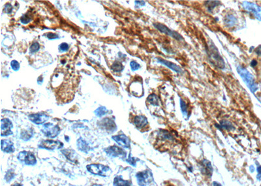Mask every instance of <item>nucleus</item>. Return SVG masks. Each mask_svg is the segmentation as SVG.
<instances>
[{
	"instance_id": "obj_1",
	"label": "nucleus",
	"mask_w": 261,
	"mask_h": 186,
	"mask_svg": "<svg viewBox=\"0 0 261 186\" xmlns=\"http://www.w3.org/2000/svg\"><path fill=\"white\" fill-rule=\"evenodd\" d=\"M208 56L210 62L214 66L221 69H223L225 67V63L224 59L219 54L218 49L214 44H210L206 48Z\"/></svg>"
},
{
	"instance_id": "obj_2",
	"label": "nucleus",
	"mask_w": 261,
	"mask_h": 186,
	"mask_svg": "<svg viewBox=\"0 0 261 186\" xmlns=\"http://www.w3.org/2000/svg\"><path fill=\"white\" fill-rule=\"evenodd\" d=\"M237 71H238V74L240 75L241 78L243 79L244 82L246 84L250 91L254 94L258 90V86L257 84L255 82L253 76L243 66H238L237 67Z\"/></svg>"
},
{
	"instance_id": "obj_3",
	"label": "nucleus",
	"mask_w": 261,
	"mask_h": 186,
	"mask_svg": "<svg viewBox=\"0 0 261 186\" xmlns=\"http://www.w3.org/2000/svg\"><path fill=\"white\" fill-rule=\"evenodd\" d=\"M88 171L95 175H99L101 176H107L111 173V170L108 166L103 165H90L87 166Z\"/></svg>"
},
{
	"instance_id": "obj_4",
	"label": "nucleus",
	"mask_w": 261,
	"mask_h": 186,
	"mask_svg": "<svg viewBox=\"0 0 261 186\" xmlns=\"http://www.w3.org/2000/svg\"><path fill=\"white\" fill-rule=\"evenodd\" d=\"M154 26L156 29H158L160 32L168 36H170L171 37L175 39L176 40H177V41H183V37L180 34H178V32L171 30L170 28H168L167 26L164 25L163 24L155 23Z\"/></svg>"
},
{
	"instance_id": "obj_5",
	"label": "nucleus",
	"mask_w": 261,
	"mask_h": 186,
	"mask_svg": "<svg viewBox=\"0 0 261 186\" xmlns=\"http://www.w3.org/2000/svg\"><path fill=\"white\" fill-rule=\"evenodd\" d=\"M136 180L140 186H146L153 181V175L150 171H144L136 174Z\"/></svg>"
},
{
	"instance_id": "obj_6",
	"label": "nucleus",
	"mask_w": 261,
	"mask_h": 186,
	"mask_svg": "<svg viewBox=\"0 0 261 186\" xmlns=\"http://www.w3.org/2000/svg\"><path fill=\"white\" fill-rule=\"evenodd\" d=\"M41 131L46 136L50 137V138H54L59 135L60 129L57 125L49 123L44 125Z\"/></svg>"
},
{
	"instance_id": "obj_7",
	"label": "nucleus",
	"mask_w": 261,
	"mask_h": 186,
	"mask_svg": "<svg viewBox=\"0 0 261 186\" xmlns=\"http://www.w3.org/2000/svg\"><path fill=\"white\" fill-rule=\"evenodd\" d=\"M18 159L27 165H34L37 163V160L33 153L30 152L23 151L19 153Z\"/></svg>"
},
{
	"instance_id": "obj_8",
	"label": "nucleus",
	"mask_w": 261,
	"mask_h": 186,
	"mask_svg": "<svg viewBox=\"0 0 261 186\" xmlns=\"http://www.w3.org/2000/svg\"><path fill=\"white\" fill-rule=\"evenodd\" d=\"M63 144L59 141L54 140H45L41 141V143L39 145V147L52 150V149L61 148L63 147Z\"/></svg>"
},
{
	"instance_id": "obj_9",
	"label": "nucleus",
	"mask_w": 261,
	"mask_h": 186,
	"mask_svg": "<svg viewBox=\"0 0 261 186\" xmlns=\"http://www.w3.org/2000/svg\"><path fill=\"white\" fill-rule=\"evenodd\" d=\"M242 5L243 8L246 10L251 12V13H253V14L255 16V17L258 20L261 21V8L257 6L254 3L244 2L242 3Z\"/></svg>"
},
{
	"instance_id": "obj_10",
	"label": "nucleus",
	"mask_w": 261,
	"mask_h": 186,
	"mask_svg": "<svg viewBox=\"0 0 261 186\" xmlns=\"http://www.w3.org/2000/svg\"><path fill=\"white\" fill-rule=\"evenodd\" d=\"M28 118L31 122L40 125L46 122L49 120V116L44 112H39L29 115Z\"/></svg>"
},
{
	"instance_id": "obj_11",
	"label": "nucleus",
	"mask_w": 261,
	"mask_h": 186,
	"mask_svg": "<svg viewBox=\"0 0 261 186\" xmlns=\"http://www.w3.org/2000/svg\"><path fill=\"white\" fill-rule=\"evenodd\" d=\"M105 152L107 153L108 156L111 157H126V152L116 146H110L105 149Z\"/></svg>"
},
{
	"instance_id": "obj_12",
	"label": "nucleus",
	"mask_w": 261,
	"mask_h": 186,
	"mask_svg": "<svg viewBox=\"0 0 261 186\" xmlns=\"http://www.w3.org/2000/svg\"><path fill=\"white\" fill-rule=\"evenodd\" d=\"M99 125L102 129H105L108 132H114L116 130V125L114 121L108 118L102 120L99 122Z\"/></svg>"
},
{
	"instance_id": "obj_13",
	"label": "nucleus",
	"mask_w": 261,
	"mask_h": 186,
	"mask_svg": "<svg viewBox=\"0 0 261 186\" xmlns=\"http://www.w3.org/2000/svg\"><path fill=\"white\" fill-rule=\"evenodd\" d=\"M13 128V124L11 121L8 118H4L2 120V136H8L13 134L11 129Z\"/></svg>"
},
{
	"instance_id": "obj_14",
	"label": "nucleus",
	"mask_w": 261,
	"mask_h": 186,
	"mask_svg": "<svg viewBox=\"0 0 261 186\" xmlns=\"http://www.w3.org/2000/svg\"><path fill=\"white\" fill-rule=\"evenodd\" d=\"M112 139H113V140H115L119 146H121L122 147L126 148H129L130 147V145H131L130 139L124 134H120V135L113 136H112Z\"/></svg>"
},
{
	"instance_id": "obj_15",
	"label": "nucleus",
	"mask_w": 261,
	"mask_h": 186,
	"mask_svg": "<svg viewBox=\"0 0 261 186\" xmlns=\"http://www.w3.org/2000/svg\"><path fill=\"white\" fill-rule=\"evenodd\" d=\"M157 59H158V62L159 63L164 65V66H167L168 68H170V69L175 71L176 72H177V73L182 74L183 72V70L182 69L181 67H179L178 66H177V65L174 63H172V62H169V61H167V60L161 58H157Z\"/></svg>"
},
{
	"instance_id": "obj_16",
	"label": "nucleus",
	"mask_w": 261,
	"mask_h": 186,
	"mask_svg": "<svg viewBox=\"0 0 261 186\" xmlns=\"http://www.w3.org/2000/svg\"><path fill=\"white\" fill-rule=\"evenodd\" d=\"M130 89L131 93L135 96L140 97L143 95L142 84L139 81H134L131 84Z\"/></svg>"
},
{
	"instance_id": "obj_17",
	"label": "nucleus",
	"mask_w": 261,
	"mask_h": 186,
	"mask_svg": "<svg viewBox=\"0 0 261 186\" xmlns=\"http://www.w3.org/2000/svg\"><path fill=\"white\" fill-rule=\"evenodd\" d=\"M133 123L136 127L138 129L145 128L148 125V120L144 116H136L133 118Z\"/></svg>"
},
{
	"instance_id": "obj_18",
	"label": "nucleus",
	"mask_w": 261,
	"mask_h": 186,
	"mask_svg": "<svg viewBox=\"0 0 261 186\" xmlns=\"http://www.w3.org/2000/svg\"><path fill=\"white\" fill-rule=\"evenodd\" d=\"M1 146L2 150L6 153H13L14 152V144L9 140H2Z\"/></svg>"
},
{
	"instance_id": "obj_19",
	"label": "nucleus",
	"mask_w": 261,
	"mask_h": 186,
	"mask_svg": "<svg viewBox=\"0 0 261 186\" xmlns=\"http://www.w3.org/2000/svg\"><path fill=\"white\" fill-rule=\"evenodd\" d=\"M224 23L227 27H232L234 26L237 23V18L233 14H227L224 18Z\"/></svg>"
},
{
	"instance_id": "obj_20",
	"label": "nucleus",
	"mask_w": 261,
	"mask_h": 186,
	"mask_svg": "<svg viewBox=\"0 0 261 186\" xmlns=\"http://www.w3.org/2000/svg\"><path fill=\"white\" fill-rule=\"evenodd\" d=\"M202 171L204 175L211 176L212 172V167L211 163L207 160H204L202 162Z\"/></svg>"
},
{
	"instance_id": "obj_21",
	"label": "nucleus",
	"mask_w": 261,
	"mask_h": 186,
	"mask_svg": "<svg viewBox=\"0 0 261 186\" xmlns=\"http://www.w3.org/2000/svg\"><path fill=\"white\" fill-rule=\"evenodd\" d=\"M77 147L80 149V151L84 152L85 153H87L89 151V145L86 142L85 140L82 139V138H80L77 140Z\"/></svg>"
},
{
	"instance_id": "obj_22",
	"label": "nucleus",
	"mask_w": 261,
	"mask_h": 186,
	"mask_svg": "<svg viewBox=\"0 0 261 186\" xmlns=\"http://www.w3.org/2000/svg\"><path fill=\"white\" fill-rule=\"evenodd\" d=\"M114 186H131L129 181L123 180L121 176H116L114 180Z\"/></svg>"
},
{
	"instance_id": "obj_23",
	"label": "nucleus",
	"mask_w": 261,
	"mask_h": 186,
	"mask_svg": "<svg viewBox=\"0 0 261 186\" xmlns=\"http://www.w3.org/2000/svg\"><path fill=\"white\" fill-rule=\"evenodd\" d=\"M147 102L153 105V106H159V97L155 94H150L147 98Z\"/></svg>"
},
{
	"instance_id": "obj_24",
	"label": "nucleus",
	"mask_w": 261,
	"mask_h": 186,
	"mask_svg": "<svg viewBox=\"0 0 261 186\" xmlns=\"http://www.w3.org/2000/svg\"><path fill=\"white\" fill-rule=\"evenodd\" d=\"M62 153L64 154L67 158L72 161H74L76 158V153L74 151L71 150V149H64L62 150Z\"/></svg>"
},
{
	"instance_id": "obj_25",
	"label": "nucleus",
	"mask_w": 261,
	"mask_h": 186,
	"mask_svg": "<svg viewBox=\"0 0 261 186\" xmlns=\"http://www.w3.org/2000/svg\"><path fill=\"white\" fill-rule=\"evenodd\" d=\"M220 125L221 127L224 129H227V130L228 131H231L232 129H234V127L232 125V124L228 122L227 120H221L220 122Z\"/></svg>"
},
{
	"instance_id": "obj_26",
	"label": "nucleus",
	"mask_w": 261,
	"mask_h": 186,
	"mask_svg": "<svg viewBox=\"0 0 261 186\" xmlns=\"http://www.w3.org/2000/svg\"><path fill=\"white\" fill-rule=\"evenodd\" d=\"M221 3L219 1H207L205 2V5L208 10L212 11L217 6L220 5Z\"/></svg>"
},
{
	"instance_id": "obj_27",
	"label": "nucleus",
	"mask_w": 261,
	"mask_h": 186,
	"mask_svg": "<svg viewBox=\"0 0 261 186\" xmlns=\"http://www.w3.org/2000/svg\"><path fill=\"white\" fill-rule=\"evenodd\" d=\"M123 66L119 62H116L111 66V69L114 72H121L123 69Z\"/></svg>"
},
{
	"instance_id": "obj_28",
	"label": "nucleus",
	"mask_w": 261,
	"mask_h": 186,
	"mask_svg": "<svg viewBox=\"0 0 261 186\" xmlns=\"http://www.w3.org/2000/svg\"><path fill=\"white\" fill-rule=\"evenodd\" d=\"M32 136H33V131H32V129H30V130H24L22 131L21 138L23 140H29L30 138H31Z\"/></svg>"
},
{
	"instance_id": "obj_29",
	"label": "nucleus",
	"mask_w": 261,
	"mask_h": 186,
	"mask_svg": "<svg viewBox=\"0 0 261 186\" xmlns=\"http://www.w3.org/2000/svg\"><path fill=\"white\" fill-rule=\"evenodd\" d=\"M107 112H108V110L105 107H99L97 110L95 111V115L98 117H101V116H104V114H106Z\"/></svg>"
},
{
	"instance_id": "obj_30",
	"label": "nucleus",
	"mask_w": 261,
	"mask_h": 186,
	"mask_svg": "<svg viewBox=\"0 0 261 186\" xmlns=\"http://www.w3.org/2000/svg\"><path fill=\"white\" fill-rule=\"evenodd\" d=\"M39 49H40L39 44L38 43H37V42L33 43V44H31L30 48V53H31V54L35 53V52H37Z\"/></svg>"
},
{
	"instance_id": "obj_31",
	"label": "nucleus",
	"mask_w": 261,
	"mask_h": 186,
	"mask_svg": "<svg viewBox=\"0 0 261 186\" xmlns=\"http://www.w3.org/2000/svg\"><path fill=\"white\" fill-rule=\"evenodd\" d=\"M180 107H181V110L183 114L186 115L187 114V107L186 102L182 99H180Z\"/></svg>"
},
{
	"instance_id": "obj_32",
	"label": "nucleus",
	"mask_w": 261,
	"mask_h": 186,
	"mask_svg": "<svg viewBox=\"0 0 261 186\" xmlns=\"http://www.w3.org/2000/svg\"><path fill=\"white\" fill-rule=\"evenodd\" d=\"M11 66L14 71H18L20 69V63L16 60H13L11 62Z\"/></svg>"
},
{
	"instance_id": "obj_33",
	"label": "nucleus",
	"mask_w": 261,
	"mask_h": 186,
	"mask_svg": "<svg viewBox=\"0 0 261 186\" xmlns=\"http://www.w3.org/2000/svg\"><path fill=\"white\" fill-rule=\"evenodd\" d=\"M14 176V172L13 171V170H9V171L7 172L5 178L7 181H9L10 180H11L13 178Z\"/></svg>"
},
{
	"instance_id": "obj_34",
	"label": "nucleus",
	"mask_w": 261,
	"mask_h": 186,
	"mask_svg": "<svg viewBox=\"0 0 261 186\" xmlns=\"http://www.w3.org/2000/svg\"><path fill=\"white\" fill-rule=\"evenodd\" d=\"M130 66H131V69L132 71H135L136 70L139 69L140 68V66L135 61H132L130 63Z\"/></svg>"
},
{
	"instance_id": "obj_35",
	"label": "nucleus",
	"mask_w": 261,
	"mask_h": 186,
	"mask_svg": "<svg viewBox=\"0 0 261 186\" xmlns=\"http://www.w3.org/2000/svg\"><path fill=\"white\" fill-rule=\"evenodd\" d=\"M21 22L22 24H26L29 23L31 21V17L27 14H26L24 15L23 17L21 18Z\"/></svg>"
},
{
	"instance_id": "obj_36",
	"label": "nucleus",
	"mask_w": 261,
	"mask_h": 186,
	"mask_svg": "<svg viewBox=\"0 0 261 186\" xmlns=\"http://www.w3.org/2000/svg\"><path fill=\"white\" fill-rule=\"evenodd\" d=\"M12 10H13V7L10 3H7L4 7V12H5L7 14H11Z\"/></svg>"
},
{
	"instance_id": "obj_37",
	"label": "nucleus",
	"mask_w": 261,
	"mask_h": 186,
	"mask_svg": "<svg viewBox=\"0 0 261 186\" xmlns=\"http://www.w3.org/2000/svg\"><path fill=\"white\" fill-rule=\"evenodd\" d=\"M59 49L62 52H65L69 49V45L66 43H63L60 44L59 46Z\"/></svg>"
},
{
	"instance_id": "obj_38",
	"label": "nucleus",
	"mask_w": 261,
	"mask_h": 186,
	"mask_svg": "<svg viewBox=\"0 0 261 186\" xmlns=\"http://www.w3.org/2000/svg\"><path fill=\"white\" fill-rule=\"evenodd\" d=\"M47 37H48V39L52 40V39H58L59 38V36L57 34H52V33H49V34H47Z\"/></svg>"
},
{
	"instance_id": "obj_39",
	"label": "nucleus",
	"mask_w": 261,
	"mask_h": 186,
	"mask_svg": "<svg viewBox=\"0 0 261 186\" xmlns=\"http://www.w3.org/2000/svg\"><path fill=\"white\" fill-rule=\"evenodd\" d=\"M127 162L129 163H130L131 165H133V166H135V164H136V160H135V158H133V157H131V156H129V159H127Z\"/></svg>"
},
{
	"instance_id": "obj_40",
	"label": "nucleus",
	"mask_w": 261,
	"mask_h": 186,
	"mask_svg": "<svg viewBox=\"0 0 261 186\" xmlns=\"http://www.w3.org/2000/svg\"><path fill=\"white\" fill-rule=\"evenodd\" d=\"M255 52L256 54L259 55V56H261V45L259 46L257 48L255 49Z\"/></svg>"
},
{
	"instance_id": "obj_41",
	"label": "nucleus",
	"mask_w": 261,
	"mask_h": 186,
	"mask_svg": "<svg viewBox=\"0 0 261 186\" xmlns=\"http://www.w3.org/2000/svg\"><path fill=\"white\" fill-rule=\"evenodd\" d=\"M256 65H257V62H256L255 59L252 60L251 62V66L253 67H255V66H256Z\"/></svg>"
},
{
	"instance_id": "obj_42",
	"label": "nucleus",
	"mask_w": 261,
	"mask_h": 186,
	"mask_svg": "<svg viewBox=\"0 0 261 186\" xmlns=\"http://www.w3.org/2000/svg\"><path fill=\"white\" fill-rule=\"evenodd\" d=\"M257 172L259 173V175L258 176H261V166H259V167H258V168H257Z\"/></svg>"
},
{
	"instance_id": "obj_43",
	"label": "nucleus",
	"mask_w": 261,
	"mask_h": 186,
	"mask_svg": "<svg viewBox=\"0 0 261 186\" xmlns=\"http://www.w3.org/2000/svg\"><path fill=\"white\" fill-rule=\"evenodd\" d=\"M213 186H222L219 183L217 182V181H214V183H213Z\"/></svg>"
},
{
	"instance_id": "obj_44",
	"label": "nucleus",
	"mask_w": 261,
	"mask_h": 186,
	"mask_svg": "<svg viewBox=\"0 0 261 186\" xmlns=\"http://www.w3.org/2000/svg\"><path fill=\"white\" fill-rule=\"evenodd\" d=\"M12 186H22V185L21 184H15L13 185Z\"/></svg>"
},
{
	"instance_id": "obj_45",
	"label": "nucleus",
	"mask_w": 261,
	"mask_h": 186,
	"mask_svg": "<svg viewBox=\"0 0 261 186\" xmlns=\"http://www.w3.org/2000/svg\"><path fill=\"white\" fill-rule=\"evenodd\" d=\"M92 186H102V185H92Z\"/></svg>"
}]
</instances>
